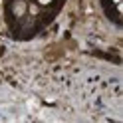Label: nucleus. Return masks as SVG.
<instances>
[{
  "mask_svg": "<svg viewBox=\"0 0 123 123\" xmlns=\"http://www.w3.org/2000/svg\"><path fill=\"white\" fill-rule=\"evenodd\" d=\"M38 2H40V4H50L52 0H38Z\"/></svg>",
  "mask_w": 123,
  "mask_h": 123,
  "instance_id": "f03ea898",
  "label": "nucleus"
},
{
  "mask_svg": "<svg viewBox=\"0 0 123 123\" xmlns=\"http://www.w3.org/2000/svg\"><path fill=\"white\" fill-rule=\"evenodd\" d=\"M22 10H24V4H22V2H18V4H16V14H18V16L22 14Z\"/></svg>",
  "mask_w": 123,
  "mask_h": 123,
  "instance_id": "f257e3e1",
  "label": "nucleus"
},
{
  "mask_svg": "<svg viewBox=\"0 0 123 123\" xmlns=\"http://www.w3.org/2000/svg\"><path fill=\"white\" fill-rule=\"evenodd\" d=\"M115 2H121V0H115Z\"/></svg>",
  "mask_w": 123,
  "mask_h": 123,
  "instance_id": "7ed1b4c3",
  "label": "nucleus"
}]
</instances>
